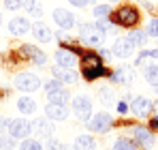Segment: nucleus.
<instances>
[{
	"label": "nucleus",
	"instance_id": "1",
	"mask_svg": "<svg viewBox=\"0 0 158 150\" xmlns=\"http://www.w3.org/2000/svg\"><path fill=\"white\" fill-rule=\"evenodd\" d=\"M103 73H105V69L101 64V58L96 54H85L83 56V77L88 82H92V79L101 77Z\"/></svg>",
	"mask_w": 158,
	"mask_h": 150
},
{
	"label": "nucleus",
	"instance_id": "2",
	"mask_svg": "<svg viewBox=\"0 0 158 150\" xmlns=\"http://www.w3.org/2000/svg\"><path fill=\"white\" fill-rule=\"evenodd\" d=\"M79 39L85 45H101L105 34L96 28V24H79Z\"/></svg>",
	"mask_w": 158,
	"mask_h": 150
},
{
	"label": "nucleus",
	"instance_id": "3",
	"mask_svg": "<svg viewBox=\"0 0 158 150\" xmlns=\"http://www.w3.org/2000/svg\"><path fill=\"white\" fill-rule=\"evenodd\" d=\"M113 22L124 28H132L135 24H139V11L135 7H120L113 15Z\"/></svg>",
	"mask_w": 158,
	"mask_h": 150
},
{
	"label": "nucleus",
	"instance_id": "4",
	"mask_svg": "<svg viewBox=\"0 0 158 150\" xmlns=\"http://www.w3.org/2000/svg\"><path fill=\"white\" fill-rule=\"evenodd\" d=\"M73 112H75L77 120L88 122V120H90V116H92V99H90V97H85V95L75 97V99H73Z\"/></svg>",
	"mask_w": 158,
	"mask_h": 150
},
{
	"label": "nucleus",
	"instance_id": "5",
	"mask_svg": "<svg viewBox=\"0 0 158 150\" xmlns=\"http://www.w3.org/2000/svg\"><path fill=\"white\" fill-rule=\"evenodd\" d=\"M111 125H113V118L107 112H98V114L90 116V120H88V129L92 133H107L111 129Z\"/></svg>",
	"mask_w": 158,
	"mask_h": 150
},
{
	"label": "nucleus",
	"instance_id": "6",
	"mask_svg": "<svg viewBox=\"0 0 158 150\" xmlns=\"http://www.w3.org/2000/svg\"><path fill=\"white\" fill-rule=\"evenodd\" d=\"M15 88L22 92H34L41 88V79L34 73H19L15 75Z\"/></svg>",
	"mask_w": 158,
	"mask_h": 150
},
{
	"label": "nucleus",
	"instance_id": "7",
	"mask_svg": "<svg viewBox=\"0 0 158 150\" xmlns=\"http://www.w3.org/2000/svg\"><path fill=\"white\" fill-rule=\"evenodd\" d=\"M32 133V125L28 122L26 118H11V125H9V135L15 137V139H26Z\"/></svg>",
	"mask_w": 158,
	"mask_h": 150
},
{
	"label": "nucleus",
	"instance_id": "8",
	"mask_svg": "<svg viewBox=\"0 0 158 150\" xmlns=\"http://www.w3.org/2000/svg\"><path fill=\"white\" fill-rule=\"evenodd\" d=\"M53 22L58 24V28H62V30H71L73 26L77 24L75 22V15L69 9H56L53 11Z\"/></svg>",
	"mask_w": 158,
	"mask_h": 150
},
{
	"label": "nucleus",
	"instance_id": "9",
	"mask_svg": "<svg viewBox=\"0 0 158 150\" xmlns=\"http://www.w3.org/2000/svg\"><path fill=\"white\" fill-rule=\"evenodd\" d=\"M30 30H32V24L28 22L26 17H13V20L9 22V32L15 34V37H24Z\"/></svg>",
	"mask_w": 158,
	"mask_h": 150
},
{
	"label": "nucleus",
	"instance_id": "10",
	"mask_svg": "<svg viewBox=\"0 0 158 150\" xmlns=\"http://www.w3.org/2000/svg\"><path fill=\"white\" fill-rule=\"evenodd\" d=\"M75 62H77V56H75V51L64 50V47H60V50L56 51V64H58V67L73 69V67H75Z\"/></svg>",
	"mask_w": 158,
	"mask_h": 150
},
{
	"label": "nucleus",
	"instance_id": "11",
	"mask_svg": "<svg viewBox=\"0 0 158 150\" xmlns=\"http://www.w3.org/2000/svg\"><path fill=\"white\" fill-rule=\"evenodd\" d=\"M132 135H135V144H137V146L150 148V146L154 144V135H152L145 126H132Z\"/></svg>",
	"mask_w": 158,
	"mask_h": 150
},
{
	"label": "nucleus",
	"instance_id": "12",
	"mask_svg": "<svg viewBox=\"0 0 158 150\" xmlns=\"http://www.w3.org/2000/svg\"><path fill=\"white\" fill-rule=\"evenodd\" d=\"M152 101L148 99V97H137V99L131 103V109L135 116H139V118H143V116H148L150 112H152Z\"/></svg>",
	"mask_w": 158,
	"mask_h": 150
},
{
	"label": "nucleus",
	"instance_id": "13",
	"mask_svg": "<svg viewBox=\"0 0 158 150\" xmlns=\"http://www.w3.org/2000/svg\"><path fill=\"white\" fill-rule=\"evenodd\" d=\"M45 114H47V118H49V120H66V118H69V114H71V109H69L66 105H56V103H49V105L45 107Z\"/></svg>",
	"mask_w": 158,
	"mask_h": 150
},
{
	"label": "nucleus",
	"instance_id": "14",
	"mask_svg": "<svg viewBox=\"0 0 158 150\" xmlns=\"http://www.w3.org/2000/svg\"><path fill=\"white\" fill-rule=\"evenodd\" d=\"M135 50V45H132L128 39H118L115 43H113V47H111V54L113 56H118V58H128Z\"/></svg>",
	"mask_w": 158,
	"mask_h": 150
},
{
	"label": "nucleus",
	"instance_id": "15",
	"mask_svg": "<svg viewBox=\"0 0 158 150\" xmlns=\"http://www.w3.org/2000/svg\"><path fill=\"white\" fill-rule=\"evenodd\" d=\"M32 131H36L41 137H52L53 135V125L49 118H36L34 125H32Z\"/></svg>",
	"mask_w": 158,
	"mask_h": 150
},
{
	"label": "nucleus",
	"instance_id": "16",
	"mask_svg": "<svg viewBox=\"0 0 158 150\" xmlns=\"http://www.w3.org/2000/svg\"><path fill=\"white\" fill-rule=\"evenodd\" d=\"M53 79H58V82H62V84H75L77 82V75L73 73L71 69H64V67H53Z\"/></svg>",
	"mask_w": 158,
	"mask_h": 150
},
{
	"label": "nucleus",
	"instance_id": "17",
	"mask_svg": "<svg viewBox=\"0 0 158 150\" xmlns=\"http://www.w3.org/2000/svg\"><path fill=\"white\" fill-rule=\"evenodd\" d=\"M22 51H24L26 56H30V60H32L34 64H39V67L47 64V56H45L43 51H39L34 45H24V47H22Z\"/></svg>",
	"mask_w": 158,
	"mask_h": 150
},
{
	"label": "nucleus",
	"instance_id": "18",
	"mask_svg": "<svg viewBox=\"0 0 158 150\" xmlns=\"http://www.w3.org/2000/svg\"><path fill=\"white\" fill-rule=\"evenodd\" d=\"M32 32H34L36 41H41V43H49V41H52V30L45 24H41V22L32 24Z\"/></svg>",
	"mask_w": 158,
	"mask_h": 150
},
{
	"label": "nucleus",
	"instance_id": "19",
	"mask_svg": "<svg viewBox=\"0 0 158 150\" xmlns=\"http://www.w3.org/2000/svg\"><path fill=\"white\" fill-rule=\"evenodd\" d=\"M17 109H19L24 116L34 114V112H36V101L30 99V97H19V99H17Z\"/></svg>",
	"mask_w": 158,
	"mask_h": 150
},
{
	"label": "nucleus",
	"instance_id": "20",
	"mask_svg": "<svg viewBox=\"0 0 158 150\" xmlns=\"http://www.w3.org/2000/svg\"><path fill=\"white\" fill-rule=\"evenodd\" d=\"M47 99H49V103H56V105H66L71 101V95L62 88V90H56V92H47Z\"/></svg>",
	"mask_w": 158,
	"mask_h": 150
},
{
	"label": "nucleus",
	"instance_id": "21",
	"mask_svg": "<svg viewBox=\"0 0 158 150\" xmlns=\"http://www.w3.org/2000/svg\"><path fill=\"white\" fill-rule=\"evenodd\" d=\"M77 148L79 150H94L96 148V142H94V137L92 135H79L77 137Z\"/></svg>",
	"mask_w": 158,
	"mask_h": 150
},
{
	"label": "nucleus",
	"instance_id": "22",
	"mask_svg": "<svg viewBox=\"0 0 158 150\" xmlns=\"http://www.w3.org/2000/svg\"><path fill=\"white\" fill-rule=\"evenodd\" d=\"M126 39L131 41V43L135 45V47H139V45H143V43H145V39H148V34H145V30H131Z\"/></svg>",
	"mask_w": 158,
	"mask_h": 150
},
{
	"label": "nucleus",
	"instance_id": "23",
	"mask_svg": "<svg viewBox=\"0 0 158 150\" xmlns=\"http://www.w3.org/2000/svg\"><path fill=\"white\" fill-rule=\"evenodd\" d=\"M24 9H26L30 15H36V17L43 13V9H41V4L36 0H24Z\"/></svg>",
	"mask_w": 158,
	"mask_h": 150
},
{
	"label": "nucleus",
	"instance_id": "24",
	"mask_svg": "<svg viewBox=\"0 0 158 150\" xmlns=\"http://www.w3.org/2000/svg\"><path fill=\"white\" fill-rule=\"evenodd\" d=\"M19 150H43V144H41L39 139H30V137H26V139L19 144Z\"/></svg>",
	"mask_w": 158,
	"mask_h": 150
},
{
	"label": "nucleus",
	"instance_id": "25",
	"mask_svg": "<svg viewBox=\"0 0 158 150\" xmlns=\"http://www.w3.org/2000/svg\"><path fill=\"white\" fill-rule=\"evenodd\" d=\"M113 150H137V144H135V142H131V139L120 137V139L113 144Z\"/></svg>",
	"mask_w": 158,
	"mask_h": 150
},
{
	"label": "nucleus",
	"instance_id": "26",
	"mask_svg": "<svg viewBox=\"0 0 158 150\" xmlns=\"http://www.w3.org/2000/svg\"><path fill=\"white\" fill-rule=\"evenodd\" d=\"M111 82H115V84H120V82H132V73L131 71H115V73L111 75Z\"/></svg>",
	"mask_w": 158,
	"mask_h": 150
},
{
	"label": "nucleus",
	"instance_id": "27",
	"mask_svg": "<svg viewBox=\"0 0 158 150\" xmlns=\"http://www.w3.org/2000/svg\"><path fill=\"white\" fill-rule=\"evenodd\" d=\"M17 146L15 144V137H11V135H0V150H13Z\"/></svg>",
	"mask_w": 158,
	"mask_h": 150
},
{
	"label": "nucleus",
	"instance_id": "28",
	"mask_svg": "<svg viewBox=\"0 0 158 150\" xmlns=\"http://www.w3.org/2000/svg\"><path fill=\"white\" fill-rule=\"evenodd\" d=\"M145 79H148V84L158 86V67H148L145 69Z\"/></svg>",
	"mask_w": 158,
	"mask_h": 150
},
{
	"label": "nucleus",
	"instance_id": "29",
	"mask_svg": "<svg viewBox=\"0 0 158 150\" xmlns=\"http://www.w3.org/2000/svg\"><path fill=\"white\" fill-rule=\"evenodd\" d=\"M111 13V9H109V4H96L94 7V17H98V20H103Z\"/></svg>",
	"mask_w": 158,
	"mask_h": 150
},
{
	"label": "nucleus",
	"instance_id": "30",
	"mask_svg": "<svg viewBox=\"0 0 158 150\" xmlns=\"http://www.w3.org/2000/svg\"><path fill=\"white\" fill-rule=\"evenodd\" d=\"M96 28H98L103 34H105V32H111V30H113V22H111V20H107V17H103V20H98V22H96Z\"/></svg>",
	"mask_w": 158,
	"mask_h": 150
},
{
	"label": "nucleus",
	"instance_id": "31",
	"mask_svg": "<svg viewBox=\"0 0 158 150\" xmlns=\"http://www.w3.org/2000/svg\"><path fill=\"white\" fill-rule=\"evenodd\" d=\"M98 97H101V101H103L105 105L113 103V99H115V97H113V92H111L109 88H101V90H98Z\"/></svg>",
	"mask_w": 158,
	"mask_h": 150
},
{
	"label": "nucleus",
	"instance_id": "32",
	"mask_svg": "<svg viewBox=\"0 0 158 150\" xmlns=\"http://www.w3.org/2000/svg\"><path fill=\"white\" fill-rule=\"evenodd\" d=\"M145 34L148 37H158V20H150V24L145 28Z\"/></svg>",
	"mask_w": 158,
	"mask_h": 150
},
{
	"label": "nucleus",
	"instance_id": "33",
	"mask_svg": "<svg viewBox=\"0 0 158 150\" xmlns=\"http://www.w3.org/2000/svg\"><path fill=\"white\" fill-rule=\"evenodd\" d=\"M145 58H158V50H143L139 54V58H137V64H139L141 60H145Z\"/></svg>",
	"mask_w": 158,
	"mask_h": 150
},
{
	"label": "nucleus",
	"instance_id": "34",
	"mask_svg": "<svg viewBox=\"0 0 158 150\" xmlns=\"http://www.w3.org/2000/svg\"><path fill=\"white\" fill-rule=\"evenodd\" d=\"M45 90H47V92L62 90V82H58V79H52V82H47V84H45Z\"/></svg>",
	"mask_w": 158,
	"mask_h": 150
},
{
	"label": "nucleus",
	"instance_id": "35",
	"mask_svg": "<svg viewBox=\"0 0 158 150\" xmlns=\"http://www.w3.org/2000/svg\"><path fill=\"white\" fill-rule=\"evenodd\" d=\"M4 7H6L9 11H17V9L24 7V2H22V0H4Z\"/></svg>",
	"mask_w": 158,
	"mask_h": 150
},
{
	"label": "nucleus",
	"instance_id": "36",
	"mask_svg": "<svg viewBox=\"0 0 158 150\" xmlns=\"http://www.w3.org/2000/svg\"><path fill=\"white\" fill-rule=\"evenodd\" d=\"M9 125H11V118H4V116H0V135L9 129Z\"/></svg>",
	"mask_w": 158,
	"mask_h": 150
},
{
	"label": "nucleus",
	"instance_id": "37",
	"mask_svg": "<svg viewBox=\"0 0 158 150\" xmlns=\"http://www.w3.org/2000/svg\"><path fill=\"white\" fill-rule=\"evenodd\" d=\"M71 4H75V7H79V9H85L90 2H94V0H69Z\"/></svg>",
	"mask_w": 158,
	"mask_h": 150
},
{
	"label": "nucleus",
	"instance_id": "38",
	"mask_svg": "<svg viewBox=\"0 0 158 150\" xmlns=\"http://www.w3.org/2000/svg\"><path fill=\"white\" fill-rule=\"evenodd\" d=\"M128 109H131V105H128L126 101H120V103H118V112H120V114H126Z\"/></svg>",
	"mask_w": 158,
	"mask_h": 150
},
{
	"label": "nucleus",
	"instance_id": "39",
	"mask_svg": "<svg viewBox=\"0 0 158 150\" xmlns=\"http://www.w3.org/2000/svg\"><path fill=\"white\" fill-rule=\"evenodd\" d=\"M150 126H152L154 131H158V116H156V118H152V122H150Z\"/></svg>",
	"mask_w": 158,
	"mask_h": 150
},
{
	"label": "nucleus",
	"instance_id": "40",
	"mask_svg": "<svg viewBox=\"0 0 158 150\" xmlns=\"http://www.w3.org/2000/svg\"><path fill=\"white\" fill-rule=\"evenodd\" d=\"M0 24H2V13H0Z\"/></svg>",
	"mask_w": 158,
	"mask_h": 150
},
{
	"label": "nucleus",
	"instance_id": "41",
	"mask_svg": "<svg viewBox=\"0 0 158 150\" xmlns=\"http://www.w3.org/2000/svg\"><path fill=\"white\" fill-rule=\"evenodd\" d=\"M109 2H118V0H109Z\"/></svg>",
	"mask_w": 158,
	"mask_h": 150
},
{
	"label": "nucleus",
	"instance_id": "42",
	"mask_svg": "<svg viewBox=\"0 0 158 150\" xmlns=\"http://www.w3.org/2000/svg\"><path fill=\"white\" fill-rule=\"evenodd\" d=\"M156 112H158V103H156Z\"/></svg>",
	"mask_w": 158,
	"mask_h": 150
}]
</instances>
